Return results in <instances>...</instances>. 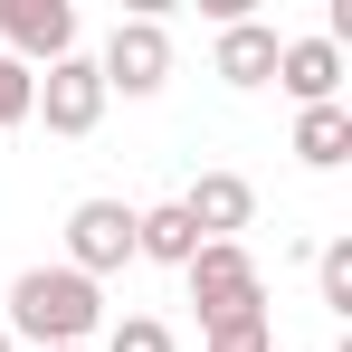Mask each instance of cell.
Segmentation results:
<instances>
[{
  "label": "cell",
  "instance_id": "ba28073f",
  "mask_svg": "<svg viewBox=\"0 0 352 352\" xmlns=\"http://www.w3.org/2000/svg\"><path fill=\"white\" fill-rule=\"evenodd\" d=\"M276 86L295 105H343V48L333 38H286L276 48Z\"/></svg>",
  "mask_w": 352,
  "mask_h": 352
},
{
  "label": "cell",
  "instance_id": "52a82bcc",
  "mask_svg": "<svg viewBox=\"0 0 352 352\" xmlns=\"http://www.w3.org/2000/svg\"><path fill=\"white\" fill-rule=\"evenodd\" d=\"M181 219L200 229V248H219V238H238L248 219H257V190H248L238 172H200L190 190H181Z\"/></svg>",
  "mask_w": 352,
  "mask_h": 352
},
{
  "label": "cell",
  "instance_id": "4fadbf2b",
  "mask_svg": "<svg viewBox=\"0 0 352 352\" xmlns=\"http://www.w3.org/2000/svg\"><path fill=\"white\" fill-rule=\"evenodd\" d=\"M29 96H38V76H29L19 58H0V133H10V124H29Z\"/></svg>",
  "mask_w": 352,
  "mask_h": 352
},
{
  "label": "cell",
  "instance_id": "277c9868",
  "mask_svg": "<svg viewBox=\"0 0 352 352\" xmlns=\"http://www.w3.org/2000/svg\"><path fill=\"white\" fill-rule=\"evenodd\" d=\"M96 76H105V96H115V86H124V96H153V86L172 76V38H162V19H115Z\"/></svg>",
  "mask_w": 352,
  "mask_h": 352
},
{
  "label": "cell",
  "instance_id": "e0dca14e",
  "mask_svg": "<svg viewBox=\"0 0 352 352\" xmlns=\"http://www.w3.org/2000/svg\"><path fill=\"white\" fill-rule=\"evenodd\" d=\"M67 352H86V343H67Z\"/></svg>",
  "mask_w": 352,
  "mask_h": 352
},
{
  "label": "cell",
  "instance_id": "6da1fadb",
  "mask_svg": "<svg viewBox=\"0 0 352 352\" xmlns=\"http://www.w3.org/2000/svg\"><path fill=\"white\" fill-rule=\"evenodd\" d=\"M105 324V295L86 286L76 267H29L19 286H10V333H29L38 352H67V343H86Z\"/></svg>",
  "mask_w": 352,
  "mask_h": 352
},
{
  "label": "cell",
  "instance_id": "9a60e30c",
  "mask_svg": "<svg viewBox=\"0 0 352 352\" xmlns=\"http://www.w3.org/2000/svg\"><path fill=\"white\" fill-rule=\"evenodd\" d=\"M200 352H276V324H267V314H248V324H219Z\"/></svg>",
  "mask_w": 352,
  "mask_h": 352
},
{
  "label": "cell",
  "instance_id": "9c48e42d",
  "mask_svg": "<svg viewBox=\"0 0 352 352\" xmlns=\"http://www.w3.org/2000/svg\"><path fill=\"white\" fill-rule=\"evenodd\" d=\"M276 48H286L276 19H229V29H219V76H229V86H267V76H276Z\"/></svg>",
  "mask_w": 352,
  "mask_h": 352
},
{
  "label": "cell",
  "instance_id": "7a4b0ae2",
  "mask_svg": "<svg viewBox=\"0 0 352 352\" xmlns=\"http://www.w3.org/2000/svg\"><path fill=\"white\" fill-rule=\"evenodd\" d=\"M181 276H190V305H200V324H210V333H219V324H248V314H267V276H257V257H248L238 238L200 248Z\"/></svg>",
  "mask_w": 352,
  "mask_h": 352
},
{
  "label": "cell",
  "instance_id": "8fae6325",
  "mask_svg": "<svg viewBox=\"0 0 352 352\" xmlns=\"http://www.w3.org/2000/svg\"><path fill=\"white\" fill-rule=\"evenodd\" d=\"M133 257H153V267H190V257H200V229L181 219V200L133 210Z\"/></svg>",
  "mask_w": 352,
  "mask_h": 352
},
{
  "label": "cell",
  "instance_id": "2e32d148",
  "mask_svg": "<svg viewBox=\"0 0 352 352\" xmlns=\"http://www.w3.org/2000/svg\"><path fill=\"white\" fill-rule=\"evenodd\" d=\"M0 352H10V324H0Z\"/></svg>",
  "mask_w": 352,
  "mask_h": 352
},
{
  "label": "cell",
  "instance_id": "5bb4252c",
  "mask_svg": "<svg viewBox=\"0 0 352 352\" xmlns=\"http://www.w3.org/2000/svg\"><path fill=\"white\" fill-rule=\"evenodd\" d=\"M105 352H172V324H153V314H124L115 333H105Z\"/></svg>",
  "mask_w": 352,
  "mask_h": 352
},
{
  "label": "cell",
  "instance_id": "ac0fdd59",
  "mask_svg": "<svg viewBox=\"0 0 352 352\" xmlns=\"http://www.w3.org/2000/svg\"><path fill=\"white\" fill-rule=\"evenodd\" d=\"M343 352H352V343H343Z\"/></svg>",
  "mask_w": 352,
  "mask_h": 352
},
{
  "label": "cell",
  "instance_id": "5b68a950",
  "mask_svg": "<svg viewBox=\"0 0 352 352\" xmlns=\"http://www.w3.org/2000/svg\"><path fill=\"white\" fill-rule=\"evenodd\" d=\"M0 58H38V67H58V58H76V10L67 0H0Z\"/></svg>",
  "mask_w": 352,
  "mask_h": 352
},
{
  "label": "cell",
  "instance_id": "8992f818",
  "mask_svg": "<svg viewBox=\"0 0 352 352\" xmlns=\"http://www.w3.org/2000/svg\"><path fill=\"white\" fill-rule=\"evenodd\" d=\"M29 115H48V133H96V115H105V76H96V58H58L48 76H38Z\"/></svg>",
  "mask_w": 352,
  "mask_h": 352
},
{
  "label": "cell",
  "instance_id": "7c38bea8",
  "mask_svg": "<svg viewBox=\"0 0 352 352\" xmlns=\"http://www.w3.org/2000/svg\"><path fill=\"white\" fill-rule=\"evenodd\" d=\"M314 276H324V305H333V314H352V238H333V248L314 257Z\"/></svg>",
  "mask_w": 352,
  "mask_h": 352
},
{
  "label": "cell",
  "instance_id": "3957f363",
  "mask_svg": "<svg viewBox=\"0 0 352 352\" xmlns=\"http://www.w3.org/2000/svg\"><path fill=\"white\" fill-rule=\"evenodd\" d=\"M124 257H133V210H124V200H76V210H67V267L96 286Z\"/></svg>",
  "mask_w": 352,
  "mask_h": 352
},
{
  "label": "cell",
  "instance_id": "30bf717a",
  "mask_svg": "<svg viewBox=\"0 0 352 352\" xmlns=\"http://www.w3.org/2000/svg\"><path fill=\"white\" fill-rule=\"evenodd\" d=\"M295 162L343 172L352 162V105H305V115H295Z\"/></svg>",
  "mask_w": 352,
  "mask_h": 352
}]
</instances>
